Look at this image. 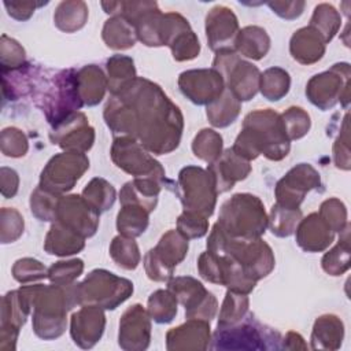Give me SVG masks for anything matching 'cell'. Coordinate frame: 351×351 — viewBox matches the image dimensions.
<instances>
[{
	"instance_id": "obj_1",
	"label": "cell",
	"mask_w": 351,
	"mask_h": 351,
	"mask_svg": "<svg viewBox=\"0 0 351 351\" xmlns=\"http://www.w3.org/2000/svg\"><path fill=\"white\" fill-rule=\"evenodd\" d=\"M104 119L115 136L138 138L156 155L176 149L184 128L180 108L159 85L145 78H136L112 95L104 108Z\"/></svg>"
},
{
	"instance_id": "obj_2",
	"label": "cell",
	"mask_w": 351,
	"mask_h": 351,
	"mask_svg": "<svg viewBox=\"0 0 351 351\" xmlns=\"http://www.w3.org/2000/svg\"><path fill=\"white\" fill-rule=\"evenodd\" d=\"M33 310V330L44 340L62 336L67 325V311L78 304L77 284H30L19 288Z\"/></svg>"
},
{
	"instance_id": "obj_3",
	"label": "cell",
	"mask_w": 351,
	"mask_h": 351,
	"mask_svg": "<svg viewBox=\"0 0 351 351\" xmlns=\"http://www.w3.org/2000/svg\"><path fill=\"white\" fill-rule=\"evenodd\" d=\"M232 149L245 160L265 155L270 160H281L289 152V138L287 137L281 118L270 108L250 112L243 122V129L237 136Z\"/></svg>"
},
{
	"instance_id": "obj_4",
	"label": "cell",
	"mask_w": 351,
	"mask_h": 351,
	"mask_svg": "<svg viewBox=\"0 0 351 351\" xmlns=\"http://www.w3.org/2000/svg\"><path fill=\"white\" fill-rule=\"evenodd\" d=\"M77 73L74 69H67L49 78L41 77L37 84L30 82V90H36L33 99L53 128L84 106L78 92Z\"/></svg>"
},
{
	"instance_id": "obj_5",
	"label": "cell",
	"mask_w": 351,
	"mask_h": 351,
	"mask_svg": "<svg viewBox=\"0 0 351 351\" xmlns=\"http://www.w3.org/2000/svg\"><path fill=\"white\" fill-rule=\"evenodd\" d=\"M207 251L217 255L232 256L241 265L245 274L255 282L266 277L274 267V255L269 244L259 237H230L218 223L213 226L207 240Z\"/></svg>"
},
{
	"instance_id": "obj_6",
	"label": "cell",
	"mask_w": 351,
	"mask_h": 351,
	"mask_svg": "<svg viewBox=\"0 0 351 351\" xmlns=\"http://www.w3.org/2000/svg\"><path fill=\"white\" fill-rule=\"evenodd\" d=\"M217 223L230 237L256 239L265 233L267 217L259 197L236 193L222 204Z\"/></svg>"
},
{
	"instance_id": "obj_7",
	"label": "cell",
	"mask_w": 351,
	"mask_h": 351,
	"mask_svg": "<svg viewBox=\"0 0 351 351\" xmlns=\"http://www.w3.org/2000/svg\"><path fill=\"white\" fill-rule=\"evenodd\" d=\"M133 292V282L104 269L92 270L82 282L77 284L78 304L97 306L114 310Z\"/></svg>"
},
{
	"instance_id": "obj_8",
	"label": "cell",
	"mask_w": 351,
	"mask_h": 351,
	"mask_svg": "<svg viewBox=\"0 0 351 351\" xmlns=\"http://www.w3.org/2000/svg\"><path fill=\"white\" fill-rule=\"evenodd\" d=\"M280 333L259 324L252 315L230 326H217L210 348L214 350H269L281 348Z\"/></svg>"
},
{
	"instance_id": "obj_9",
	"label": "cell",
	"mask_w": 351,
	"mask_h": 351,
	"mask_svg": "<svg viewBox=\"0 0 351 351\" xmlns=\"http://www.w3.org/2000/svg\"><path fill=\"white\" fill-rule=\"evenodd\" d=\"M213 69L222 75L228 85L226 89L239 101H247L256 95L261 73L252 63L241 60L236 51H218L213 62Z\"/></svg>"
},
{
	"instance_id": "obj_10",
	"label": "cell",
	"mask_w": 351,
	"mask_h": 351,
	"mask_svg": "<svg viewBox=\"0 0 351 351\" xmlns=\"http://www.w3.org/2000/svg\"><path fill=\"white\" fill-rule=\"evenodd\" d=\"M180 197L185 211H192L208 218L214 213L217 186L208 170L186 166L178 174Z\"/></svg>"
},
{
	"instance_id": "obj_11",
	"label": "cell",
	"mask_w": 351,
	"mask_h": 351,
	"mask_svg": "<svg viewBox=\"0 0 351 351\" xmlns=\"http://www.w3.org/2000/svg\"><path fill=\"white\" fill-rule=\"evenodd\" d=\"M89 169V159L81 152H62L55 155L44 167L40 177L43 189L60 195L70 191Z\"/></svg>"
},
{
	"instance_id": "obj_12",
	"label": "cell",
	"mask_w": 351,
	"mask_h": 351,
	"mask_svg": "<svg viewBox=\"0 0 351 351\" xmlns=\"http://www.w3.org/2000/svg\"><path fill=\"white\" fill-rule=\"evenodd\" d=\"M348 86L350 64L337 63L330 70L314 75L306 86V95L314 106L325 111L332 108L337 100L343 103V95L348 104Z\"/></svg>"
},
{
	"instance_id": "obj_13",
	"label": "cell",
	"mask_w": 351,
	"mask_h": 351,
	"mask_svg": "<svg viewBox=\"0 0 351 351\" xmlns=\"http://www.w3.org/2000/svg\"><path fill=\"white\" fill-rule=\"evenodd\" d=\"M111 158L114 163L123 171L134 176V178L152 177L165 180V170L145 148L132 137H117L111 147Z\"/></svg>"
},
{
	"instance_id": "obj_14",
	"label": "cell",
	"mask_w": 351,
	"mask_h": 351,
	"mask_svg": "<svg viewBox=\"0 0 351 351\" xmlns=\"http://www.w3.org/2000/svg\"><path fill=\"white\" fill-rule=\"evenodd\" d=\"M167 289L184 304L188 319H202L210 322L217 313V299L202 282L192 277L170 278Z\"/></svg>"
},
{
	"instance_id": "obj_15",
	"label": "cell",
	"mask_w": 351,
	"mask_h": 351,
	"mask_svg": "<svg viewBox=\"0 0 351 351\" xmlns=\"http://www.w3.org/2000/svg\"><path fill=\"white\" fill-rule=\"evenodd\" d=\"M99 217L100 214L82 196L69 195L60 196L55 221L86 239L96 233Z\"/></svg>"
},
{
	"instance_id": "obj_16",
	"label": "cell",
	"mask_w": 351,
	"mask_h": 351,
	"mask_svg": "<svg viewBox=\"0 0 351 351\" xmlns=\"http://www.w3.org/2000/svg\"><path fill=\"white\" fill-rule=\"evenodd\" d=\"M319 184L321 180L318 171L307 163H300L291 169L277 182V204L289 208H299V204L303 202L304 195L308 191L319 186Z\"/></svg>"
},
{
	"instance_id": "obj_17",
	"label": "cell",
	"mask_w": 351,
	"mask_h": 351,
	"mask_svg": "<svg viewBox=\"0 0 351 351\" xmlns=\"http://www.w3.org/2000/svg\"><path fill=\"white\" fill-rule=\"evenodd\" d=\"M178 86L192 103L210 104L225 90V81L214 69L188 70L180 74Z\"/></svg>"
},
{
	"instance_id": "obj_18",
	"label": "cell",
	"mask_w": 351,
	"mask_h": 351,
	"mask_svg": "<svg viewBox=\"0 0 351 351\" xmlns=\"http://www.w3.org/2000/svg\"><path fill=\"white\" fill-rule=\"evenodd\" d=\"M151 341V321L141 304L130 306L119 319L118 344L126 351H143Z\"/></svg>"
},
{
	"instance_id": "obj_19",
	"label": "cell",
	"mask_w": 351,
	"mask_h": 351,
	"mask_svg": "<svg viewBox=\"0 0 351 351\" xmlns=\"http://www.w3.org/2000/svg\"><path fill=\"white\" fill-rule=\"evenodd\" d=\"M51 140L69 152H86L95 141V130L82 112H74L53 128Z\"/></svg>"
},
{
	"instance_id": "obj_20",
	"label": "cell",
	"mask_w": 351,
	"mask_h": 351,
	"mask_svg": "<svg viewBox=\"0 0 351 351\" xmlns=\"http://www.w3.org/2000/svg\"><path fill=\"white\" fill-rule=\"evenodd\" d=\"M106 315L101 307L82 306L71 315L70 335L73 341L81 348H92L103 336Z\"/></svg>"
},
{
	"instance_id": "obj_21",
	"label": "cell",
	"mask_w": 351,
	"mask_h": 351,
	"mask_svg": "<svg viewBox=\"0 0 351 351\" xmlns=\"http://www.w3.org/2000/svg\"><path fill=\"white\" fill-rule=\"evenodd\" d=\"M239 30L236 15L232 10L218 5L210 11L206 16V33L207 41L213 51L230 49L234 44Z\"/></svg>"
},
{
	"instance_id": "obj_22",
	"label": "cell",
	"mask_w": 351,
	"mask_h": 351,
	"mask_svg": "<svg viewBox=\"0 0 351 351\" xmlns=\"http://www.w3.org/2000/svg\"><path fill=\"white\" fill-rule=\"evenodd\" d=\"M215 181L217 192L222 193L233 188L234 182L244 180L250 171V162L239 156L232 148H228L207 167Z\"/></svg>"
},
{
	"instance_id": "obj_23",
	"label": "cell",
	"mask_w": 351,
	"mask_h": 351,
	"mask_svg": "<svg viewBox=\"0 0 351 351\" xmlns=\"http://www.w3.org/2000/svg\"><path fill=\"white\" fill-rule=\"evenodd\" d=\"M210 347V322L188 319L185 324L166 333V348L176 350H207Z\"/></svg>"
},
{
	"instance_id": "obj_24",
	"label": "cell",
	"mask_w": 351,
	"mask_h": 351,
	"mask_svg": "<svg viewBox=\"0 0 351 351\" xmlns=\"http://www.w3.org/2000/svg\"><path fill=\"white\" fill-rule=\"evenodd\" d=\"M333 239L335 232L318 213H313L307 218L302 219L296 228V241L299 247L307 252L324 251L332 244Z\"/></svg>"
},
{
	"instance_id": "obj_25",
	"label": "cell",
	"mask_w": 351,
	"mask_h": 351,
	"mask_svg": "<svg viewBox=\"0 0 351 351\" xmlns=\"http://www.w3.org/2000/svg\"><path fill=\"white\" fill-rule=\"evenodd\" d=\"M160 188V180L152 177L134 178L123 185L119 192V200L122 204H138L151 213L156 206Z\"/></svg>"
},
{
	"instance_id": "obj_26",
	"label": "cell",
	"mask_w": 351,
	"mask_h": 351,
	"mask_svg": "<svg viewBox=\"0 0 351 351\" xmlns=\"http://www.w3.org/2000/svg\"><path fill=\"white\" fill-rule=\"evenodd\" d=\"M291 55L303 64H311L319 60L325 53V43L313 27H302L291 38Z\"/></svg>"
},
{
	"instance_id": "obj_27",
	"label": "cell",
	"mask_w": 351,
	"mask_h": 351,
	"mask_svg": "<svg viewBox=\"0 0 351 351\" xmlns=\"http://www.w3.org/2000/svg\"><path fill=\"white\" fill-rule=\"evenodd\" d=\"M344 336L341 319L333 314H325L315 319L311 332L313 350H337Z\"/></svg>"
},
{
	"instance_id": "obj_28",
	"label": "cell",
	"mask_w": 351,
	"mask_h": 351,
	"mask_svg": "<svg viewBox=\"0 0 351 351\" xmlns=\"http://www.w3.org/2000/svg\"><path fill=\"white\" fill-rule=\"evenodd\" d=\"M85 239L74 230L55 221L47 233L44 250L51 255L66 256L80 252L85 245Z\"/></svg>"
},
{
	"instance_id": "obj_29",
	"label": "cell",
	"mask_w": 351,
	"mask_h": 351,
	"mask_svg": "<svg viewBox=\"0 0 351 351\" xmlns=\"http://www.w3.org/2000/svg\"><path fill=\"white\" fill-rule=\"evenodd\" d=\"M77 80L82 104L96 106L101 101L107 89V78L96 64L84 66L77 73Z\"/></svg>"
},
{
	"instance_id": "obj_30",
	"label": "cell",
	"mask_w": 351,
	"mask_h": 351,
	"mask_svg": "<svg viewBox=\"0 0 351 351\" xmlns=\"http://www.w3.org/2000/svg\"><path fill=\"white\" fill-rule=\"evenodd\" d=\"M30 311L32 304L21 289L7 292L1 299L0 328H14L19 330L25 325Z\"/></svg>"
},
{
	"instance_id": "obj_31",
	"label": "cell",
	"mask_w": 351,
	"mask_h": 351,
	"mask_svg": "<svg viewBox=\"0 0 351 351\" xmlns=\"http://www.w3.org/2000/svg\"><path fill=\"white\" fill-rule=\"evenodd\" d=\"M234 48L243 56L259 60L267 53L270 48V38L265 29L258 26H247L237 33Z\"/></svg>"
},
{
	"instance_id": "obj_32",
	"label": "cell",
	"mask_w": 351,
	"mask_h": 351,
	"mask_svg": "<svg viewBox=\"0 0 351 351\" xmlns=\"http://www.w3.org/2000/svg\"><path fill=\"white\" fill-rule=\"evenodd\" d=\"M152 250L167 267L174 270L188 252V239L178 230H169L160 237L159 243Z\"/></svg>"
},
{
	"instance_id": "obj_33",
	"label": "cell",
	"mask_w": 351,
	"mask_h": 351,
	"mask_svg": "<svg viewBox=\"0 0 351 351\" xmlns=\"http://www.w3.org/2000/svg\"><path fill=\"white\" fill-rule=\"evenodd\" d=\"M240 112V101L225 89L222 95L207 104V118L213 126L225 128L234 122Z\"/></svg>"
},
{
	"instance_id": "obj_34",
	"label": "cell",
	"mask_w": 351,
	"mask_h": 351,
	"mask_svg": "<svg viewBox=\"0 0 351 351\" xmlns=\"http://www.w3.org/2000/svg\"><path fill=\"white\" fill-rule=\"evenodd\" d=\"M148 214L149 211L138 204H122L117 217V228L119 233L133 239L143 234L148 226Z\"/></svg>"
},
{
	"instance_id": "obj_35",
	"label": "cell",
	"mask_w": 351,
	"mask_h": 351,
	"mask_svg": "<svg viewBox=\"0 0 351 351\" xmlns=\"http://www.w3.org/2000/svg\"><path fill=\"white\" fill-rule=\"evenodd\" d=\"M134 27L125 21L122 16L117 15L108 19L103 27V40L107 47L112 49H126L134 45L136 43Z\"/></svg>"
},
{
	"instance_id": "obj_36",
	"label": "cell",
	"mask_w": 351,
	"mask_h": 351,
	"mask_svg": "<svg viewBox=\"0 0 351 351\" xmlns=\"http://www.w3.org/2000/svg\"><path fill=\"white\" fill-rule=\"evenodd\" d=\"M107 88L112 95L119 93L126 85L136 80L133 59L123 55H115L107 60Z\"/></svg>"
},
{
	"instance_id": "obj_37",
	"label": "cell",
	"mask_w": 351,
	"mask_h": 351,
	"mask_svg": "<svg viewBox=\"0 0 351 351\" xmlns=\"http://www.w3.org/2000/svg\"><path fill=\"white\" fill-rule=\"evenodd\" d=\"M350 226L347 225L340 233L339 243L324 255L322 269L330 276H340L348 270V256H350Z\"/></svg>"
},
{
	"instance_id": "obj_38",
	"label": "cell",
	"mask_w": 351,
	"mask_h": 351,
	"mask_svg": "<svg viewBox=\"0 0 351 351\" xmlns=\"http://www.w3.org/2000/svg\"><path fill=\"white\" fill-rule=\"evenodd\" d=\"M289 74L281 67H270L263 74H261L259 89L262 95L270 101H277L284 97L289 90Z\"/></svg>"
},
{
	"instance_id": "obj_39",
	"label": "cell",
	"mask_w": 351,
	"mask_h": 351,
	"mask_svg": "<svg viewBox=\"0 0 351 351\" xmlns=\"http://www.w3.org/2000/svg\"><path fill=\"white\" fill-rule=\"evenodd\" d=\"M147 311L155 322L167 324L177 314V298L169 289H158L148 298Z\"/></svg>"
},
{
	"instance_id": "obj_40",
	"label": "cell",
	"mask_w": 351,
	"mask_h": 351,
	"mask_svg": "<svg viewBox=\"0 0 351 351\" xmlns=\"http://www.w3.org/2000/svg\"><path fill=\"white\" fill-rule=\"evenodd\" d=\"M82 5L84 3L81 1L60 3L53 15V21L56 26L66 33H71L81 29L85 25V21L88 16V10L86 7L81 8Z\"/></svg>"
},
{
	"instance_id": "obj_41",
	"label": "cell",
	"mask_w": 351,
	"mask_h": 351,
	"mask_svg": "<svg viewBox=\"0 0 351 351\" xmlns=\"http://www.w3.org/2000/svg\"><path fill=\"white\" fill-rule=\"evenodd\" d=\"M302 219V211L299 208H289L280 204H273L267 225L273 234L278 237L291 236L296 230L298 222Z\"/></svg>"
},
{
	"instance_id": "obj_42",
	"label": "cell",
	"mask_w": 351,
	"mask_h": 351,
	"mask_svg": "<svg viewBox=\"0 0 351 351\" xmlns=\"http://www.w3.org/2000/svg\"><path fill=\"white\" fill-rule=\"evenodd\" d=\"M248 303L247 295L229 289L225 295L217 326H230L241 322L248 311Z\"/></svg>"
},
{
	"instance_id": "obj_43",
	"label": "cell",
	"mask_w": 351,
	"mask_h": 351,
	"mask_svg": "<svg viewBox=\"0 0 351 351\" xmlns=\"http://www.w3.org/2000/svg\"><path fill=\"white\" fill-rule=\"evenodd\" d=\"M82 197L100 214L114 204L115 189L104 178H93L84 188Z\"/></svg>"
},
{
	"instance_id": "obj_44",
	"label": "cell",
	"mask_w": 351,
	"mask_h": 351,
	"mask_svg": "<svg viewBox=\"0 0 351 351\" xmlns=\"http://www.w3.org/2000/svg\"><path fill=\"white\" fill-rule=\"evenodd\" d=\"M110 255L114 262L126 270H133L140 262V251L133 237L117 236L110 245Z\"/></svg>"
},
{
	"instance_id": "obj_45",
	"label": "cell",
	"mask_w": 351,
	"mask_h": 351,
	"mask_svg": "<svg viewBox=\"0 0 351 351\" xmlns=\"http://www.w3.org/2000/svg\"><path fill=\"white\" fill-rule=\"evenodd\" d=\"M340 26V16L332 5L321 4L315 7L313 18L310 21V27H313L324 40V43H329L333 36L337 33Z\"/></svg>"
},
{
	"instance_id": "obj_46",
	"label": "cell",
	"mask_w": 351,
	"mask_h": 351,
	"mask_svg": "<svg viewBox=\"0 0 351 351\" xmlns=\"http://www.w3.org/2000/svg\"><path fill=\"white\" fill-rule=\"evenodd\" d=\"M192 151L199 159L211 163L222 151V137L211 129H203L196 134L192 143Z\"/></svg>"
},
{
	"instance_id": "obj_47",
	"label": "cell",
	"mask_w": 351,
	"mask_h": 351,
	"mask_svg": "<svg viewBox=\"0 0 351 351\" xmlns=\"http://www.w3.org/2000/svg\"><path fill=\"white\" fill-rule=\"evenodd\" d=\"M60 195L52 193L49 191L37 186L30 196V208L36 218L40 221H53L56 215L58 202Z\"/></svg>"
},
{
	"instance_id": "obj_48",
	"label": "cell",
	"mask_w": 351,
	"mask_h": 351,
	"mask_svg": "<svg viewBox=\"0 0 351 351\" xmlns=\"http://www.w3.org/2000/svg\"><path fill=\"white\" fill-rule=\"evenodd\" d=\"M280 118L289 141L303 137L311 125L310 115L300 107L288 108L282 115H280Z\"/></svg>"
},
{
	"instance_id": "obj_49",
	"label": "cell",
	"mask_w": 351,
	"mask_h": 351,
	"mask_svg": "<svg viewBox=\"0 0 351 351\" xmlns=\"http://www.w3.org/2000/svg\"><path fill=\"white\" fill-rule=\"evenodd\" d=\"M84 270V262L81 259L59 261L48 269V278L56 285H69L81 276Z\"/></svg>"
},
{
	"instance_id": "obj_50",
	"label": "cell",
	"mask_w": 351,
	"mask_h": 351,
	"mask_svg": "<svg viewBox=\"0 0 351 351\" xmlns=\"http://www.w3.org/2000/svg\"><path fill=\"white\" fill-rule=\"evenodd\" d=\"M23 218L15 208L3 207L0 211V240L3 244L12 243L23 233Z\"/></svg>"
},
{
	"instance_id": "obj_51",
	"label": "cell",
	"mask_w": 351,
	"mask_h": 351,
	"mask_svg": "<svg viewBox=\"0 0 351 351\" xmlns=\"http://www.w3.org/2000/svg\"><path fill=\"white\" fill-rule=\"evenodd\" d=\"M0 56H1V71H11L23 67L25 63V49L14 38L1 36L0 43Z\"/></svg>"
},
{
	"instance_id": "obj_52",
	"label": "cell",
	"mask_w": 351,
	"mask_h": 351,
	"mask_svg": "<svg viewBox=\"0 0 351 351\" xmlns=\"http://www.w3.org/2000/svg\"><path fill=\"white\" fill-rule=\"evenodd\" d=\"M12 276L21 284L33 282L48 277V270L45 266L33 258L18 259L12 266Z\"/></svg>"
},
{
	"instance_id": "obj_53",
	"label": "cell",
	"mask_w": 351,
	"mask_h": 351,
	"mask_svg": "<svg viewBox=\"0 0 351 351\" xmlns=\"http://www.w3.org/2000/svg\"><path fill=\"white\" fill-rule=\"evenodd\" d=\"M319 217L333 232H341L348 225L346 206L336 197H330L321 204Z\"/></svg>"
},
{
	"instance_id": "obj_54",
	"label": "cell",
	"mask_w": 351,
	"mask_h": 351,
	"mask_svg": "<svg viewBox=\"0 0 351 351\" xmlns=\"http://www.w3.org/2000/svg\"><path fill=\"white\" fill-rule=\"evenodd\" d=\"M207 229H208L207 218L192 211L184 210V213L177 219V230L188 240L199 239L204 236L207 233Z\"/></svg>"
},
{
	"instance_id": "obj_55",
	"label": "cell",
	"mask_w": 351,
	"mask_h": 351,
	"mask_svg": "<svg viewBox=\"0 0 351 351\" xmlns=\"http://www.w3.org/2000/svg\"><path fill=\"white\" fill-rule=\"evenodd\" d=\"M170 48L173 52V58L178 62H182L195 59L199 55L200 44L196 34L192 30H186L171 43Z\"/></svg>"
},
{
	"instance_id": "obj_56",
	"label": "cell",
	"mask_w": 351,
	"mask_h": 351,
	"mask_svg": "<svg viewBox=\"0 0 351 351\" xmlns=\"http://www.w3.org/2000/svg\"><path fill=\"white\" fill-rule=\"evenodd\" d=\"M1 152L5 156L19 158L27 152V138L16 128H5L1 132Z\"/></svg>"
},
{
	"instance_id": "obj_57",
	"label": "cell",
	"mask_w": 351,
	"mask_h": 351,
	"mask_svg": "<svg viewBox=\"0 0 351 351\" xmlns=\"http://www.w3.org/2000/svg\"><path fill=\"white\" fill-rule=\"evenodd\" d=\"M197 270L204 280L222 285V265L218 255L210 251L203 252L197 261Z\"/></svg>"
},
{
	"instance_id": "obj_58",
	"label": "cell",
	"mask_w": 351,
	"mask_h": 351,
	"mask_svg": "<svg viewBox=\"0 0 351 351\" xmlns=\"http://www.w3.org/2000/svg\"><path fill=\"white\" fill-rule=\"evenodd\" d=\"M144 267H145L147 276L154 281H159V282L169 281L173 276V269L167 267L160 261V258L154 252L152 248L144 256Z\"/></svg>"
},
{
	"instance_id": "obj_59",
	"label": "cell",
	"mask_w": 351,
	"mask_h": 351,
	"mask_svg": "<svg viewBox=\"0 0 351 351\" xmlns=\"http://www.w3.org/2000/svg\"><path fill=\"white\" fill-rule=\"evenodd\" d=\"M1 195L4 197H12L18 192V185H19V177L18 173L14 169L3 166L1 170Z\"/></svg>"
},
{
	"instance_id": "obj_60",
	"label": "cell",
	"mask_w": 351,
	"mask_h": 351,
	"mask_svg": "<svg viewBox=\"0 0 351 351\" xmlns=\"http://www.w3.org/2000/svg\"><path fill=\"white\" fill-rule=\"evenodd\" d=\"M4 5H5V8L8 10L7 12H8V15L10 16H12V18H15V19H18V21H25V19H27V18H30V15H32V12H29V11H25V8L26 10H29V8H34L36 5H40V4H36V3H27V1H12V3H4Z\"/></svg>"
},
{
	"instance_id": "obj_61",
	"label": "cell",
	"mask_w": 351,
	"mask_h": 351,
	"mask_svg": "<svg viewBox=\"0 0 351 351\" xmlns=\"http://www.w3.org/2000/svg\"><path fill=\"white\" fill-rule=\"evenodd\" d=\"M281 348H287V350H298V348H302V350H306L307 348V344L304 343L303 337L296 333V332H288L282 344H281Z\"/></svg>"
}]
</instances>
